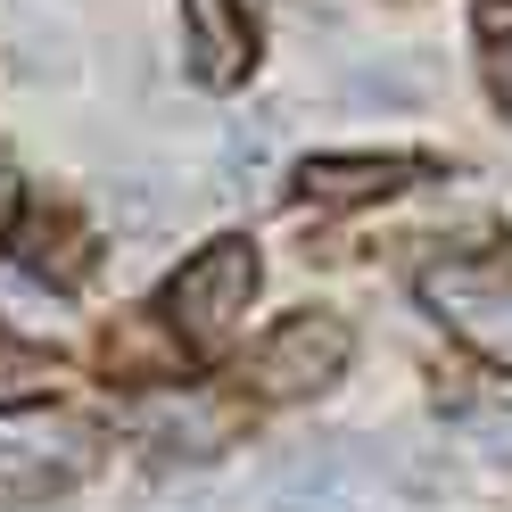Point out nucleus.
Returning a JSON list of instances; mask_svg holds the SVG:
<instances>
[{
	"mask_svg": "<svg viewBox=\"0 0 512 512\" xmlns=\"http://www.w3.org/2000/svg\"><path fill=\"white\" fill-rule=\"evenodd\" d=\"M265 166H273V133H265V124H232V141H223V182L248 190Z\"/></svg>",
	"mask_w": 512,
	"mask_h": 512,
	"instance_id": "9d476101",
	"label": "nucleus"
},
{
	"mask_svg": "<svg viewBox=\"0 0 512 512\" xmlns=\"http://www.w3.org/2000/svg\"><path fill=\"white\" fill-rule=\"evenodd\" d=\"M17 199H25V190H17V174L0 166V232H9V223H17Z\"/></svg>",
	"mask_w": 512,
	"mask_h": 512,
	"instance_id": "2eb2a0df",
	"label": "nucleus"
},
{
	"mask_svg": "<svg viewBox=\"0 0 512 512\" xmlns=\"http://www.w3.org/2000/svg\"><path fill=\"white\" fill-rule=\"evenodd\" d=\"M356 356V331L339 323V314H290L265 347H256V397H323L331 380L347 372Z\"/></svg>",
	"mask_w": 512,
	"mask_h": 512,
	"instance_id": "7ed1b4c3",
	"label": "nucleus"
},
{
	"mask_svg": "<svg viewBox=\"0 0 512 512\" xmlns=\"http://www.w3.org/2000/svg\"><path fill=\"white\" fill-rule=\"evenodd\" d=\"M0 314L25 331V323H34V314H50V306L34 298V281H25V273H0ZM9 323H0V331H9Z\"/></svg>",
	"mask_w": 512,
	"mask_h": 512,
	"instance_id": "f8f14e48",
	"label": "nucleus"
},
{
	"mask_svg": "<svg viewBox=\"0 0 512 512\" xmlns=\"http://www.w3.org/2000/svg\"><path fill=\"white\" fill-rule=\"evenodd\" d=\"M488 91H496V108L512 116V42H504V50H488Z\"/></svg>",
	"mask_w": 512,
	"mask_h": 512,
	"instance_id": "4468645a",
	"label": "nucleus"
},
{
	"mask_svg": "<svg viewBox=\"0 0 512 512\" xmlns=\"http://www.w3.org/2000/svg\"><path fill=\"white\" fill-rule=\"evenodd\" d=\"M356 488V455L347 446H290V455L273 463V504L281 512H323Z\"/></svg>",
	"mask_w": 512,
	"mask_h": 512,
	"instance_id": "6e6552de",
	"label": "nucleus"
},
{
	"mask_svg": "<svg viewBox=\"0 0 512 512\" xmlns=\"http://www.w3.org/2000/svg\"><path fill=\"white\" fill-rule=\"evenodd\" d=\"M182 50H190V75L223 91L256 67V25L240 0H182Z\"/></svg>",
	"mask_w": 512,
	"mask_h": 512,
	"instance_id": "423d86ee",
	"label": "nucleus"
},
{
	"mask_svg": "<svg viewBox=\"0 0 512 512\" xmlns=\"http://www.w3.org/2000/svg\"><path fill=\"white\" fill-rule=\"evenodd\" d=\"M91 463V430L83 422H50V413H0V488L17 496H50Z\"/></svg>",
	"mask_w": 512,
	"mask_h": 512,
	"instance_id": "20e7f679",
	"label": "nucleus"
},
{
	"mask_svg": "<svg viewBox=\"0 0 512 512\" xmlns=\"http://www.w3.org/2000/svg\"><path fill=\"white\" fill-rule=\"evenodd\" d=\"M256 273H265V265H256L248 240H207V248L166 281V331H174L182 347H199V356L232 347V331L248 323Z\"/></svg>",
	"mask_w": 512,
	"mask_h": 512,
	"instance_id": "f257e3e1",
	"label": "nucleus"
},
{
	"mask_svg": "<svg viewBox=\"0 0 512 512\" xmlns=\"http://www.w3.org/2000/svg\"><path fill=\"white\" fill-rule=\"evenodd\" d=\"M488 34H512V0H488Z\"/></svg>",
	"mask_w": 512,
	"mask_h": 512,
	"instance_id": "dca6fc26",
	"label": "nucleus"
},
{
	"mask_svg": "<svg viewBox=\"0 0 512 512\" xmlns=\"http://www.w3.org/2000/svg\"><path fill=\"white\" fill-rule=\"evenodd\" d=\"M347 91H356V100H413V83H405V75H356Z\"/></svg>",
	"mask_w": 512,
	"mask_h": 512,
	"instance_id": "ddd939ff",
	"label": "nucleus"
},
{
	"mask_svg": "<svg viewBox=\"0 0 512 512\" xmlns=\"http://www.w3.org/2000/svg\"><path fill=\"white\" fill-rule=\"evenodd\" d=\"M422 306L455 331L471 356H488L496 372H512V256H446L422 273Z\"/></svg>",
	"mask_w": 512,
	"mask_h": 512,
	"instance_id": "f03ea898",
	"label": "nucleus"
},
{
	"mask_svg": "<svg viewBox=\"0 0 512 512\" xmlns=\"http://www.w3.org/2000/svg\"><path fill=\"white\" fill-rule=\"evenodd\" d=\"M108 364L157 380V372H166V339H149V331H116V339H108Z\"/></svg>",
	"mask_w": 512,
	"mask_h": 512,
	"instance_id": "9b49d317",
	"label": "nucleus"
},
{
	"mask_svg": "<svg viewBox=\"0 0 512 512\" xmlns=\"http://www.w3.org/2000/svg\"><path fill=\"white\" fill-rule=\"evenodd\" d=\"M422 182V157H306L298 166V199L314 207H364V199H389V190Z\"/></svg>",
	"mask_w": 512,
	"mask_h": 512,
	"instance_id": "0eeeda50",
	"label": "nucleus"
},
{
	"mask_svg": "<svg viewBox=\"0 0 512 512\" xmlns=\"http://www.w3.org/2000/svg\"><path fill=\"white\" fill-rule=\"evenodd\" d=\"M58 356H42V347H25L17 331H0V405H34V397H50L58 389Z\"/></svg>",
	"mask_w": 512,
	"mask_h": 512,
	"instance_id": "1a4fd4ad",
	"label": "nucleus"
},
{
	"mask_svg": "<svg viewBox=\"0 0 512 512\" xmlns=\"http://www.w3.org/2000/svg\"><path fill=\"white\" fill-rule=\"evenodd\" d=\"M133 430L157 446V455H182V463H207L240 438V405L232 397H207V389H149L133 405Z\"/></svg>",
	"mask_w": 512,
	"mask_h": 512,
	"instance_id": "39448f33",
	"label": "nucleus"
}]
</instances>
